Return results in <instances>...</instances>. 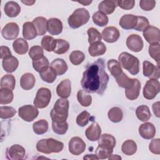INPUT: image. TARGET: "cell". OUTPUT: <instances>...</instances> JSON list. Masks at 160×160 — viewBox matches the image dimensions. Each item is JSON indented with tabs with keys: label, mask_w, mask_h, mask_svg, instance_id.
<instances>
[{
	"label": "cell",
	"mask_w": 160,
	"mask_h": 160,
	"mask_svg": "<svg viewBox=\"0 0 160 160\" xmlns=\"http://www.w3.org/2000/svg\"><path fill=\"white\" fill-rule=\"evenodd\" d=\"M109 76L105 71L104 59L99 58L88 64L83 72L81 85L88 93L102 95L107 88Z\"/></svg>",
	"instance_id": "6da1fadb"
},
{
	"label": "cell",
	"mask_w": 160,
	"mask_h": 160,
	"mask_svg": "<svg viewBox=\"0 0 160 160\" xmlns=\"http://www.w3.org/2000/svg\"><path fill=\"white\" fill-rule=\"evenodd\" d=\"M69 102L66 98L58 99L50 112L51 118L52 122H64L69 114Z\"/></svg>",
	"instance_id": "7a4b0ae2"
},
{
	"label": "cell",
	"mask_w": 160,
	"mask_h": 160,
	"mask_svg": "<svg viewBox=\"0 0 160 160\" xmlns=\"http://www.w3.org/2000/svg\"><path fill=\"white\" fill-rule=\"evenodd\" d=\"M63 148V142L53 138L42 139L36 144V149L38 151L46 154L52 152H59Z\"/></svg>",
	"instance_id": "3957f363"
},
{
	"label": "cell",
	"mask_w": 160,
	"mask_h": 160,
	"mask_svg": "<svg viewBox=\"0 0 160 160\" xmlns=\"http://www.w3.org/2000/svg\"><path fill=\"white\" fill-rule=\"evenodd\" d=\"M121 66L131 74L136 75L139 72V61L138 58L127 52H121L118 57Z\"/></svg>",
	"instance_id": "277c9868"
},
{
	"label": "cell",
	"mask_w": 160,
	"mask_h": 160,
	"mask_svg": "<svg viewBox=\"0 0 160 160\" xmlns=\"http://www.w3.org/2000/svg\"><path fill=\"white\" fill-rule=\"evenodd\" d=\"M90 18V15L85 8L76 9L68 18L69 26L72 29L78 28L86 24Z\"/></svg>",
	"instance_id": "5b68a950"
},
{
	"label": "cell",
	"mask_w": 160,
	"mask_h": 160,
	"mask_svg": "<svg viewBox=\"0 0 160 160\" xmlns=\"http://www.w3.org/2000/svg\"><path fill=\"white\" fill-rule=\"evenodd\" d=\"M51 99V92L46 88H39L34 100V105L37 108L42 109L47 107Z\"/></svg>",
	"instance_id": "8992f818"
},
{
	"label": "cell",
	"mask_w": 160,
	"mask_h": 160,
	"mask_svg": "<svg viewBox=\"0 0 160 160\" xmlns=\"http://www.w3.org/2000/svg\"><path fill=\"white\" fill-rule=\"evenodd\" d=\"M160 91V83L158 79H150L147 81L142 90L144 97L151 100L154 99Z\"/></svg>",
	"instance_id": "52a82bcc"
},
{
	"label": "cell",
	"mask_w": 160,
	"mask_h": 160,
	"mask_svg": "<svg viewBox=\"0 0 160 160\" xmlns=\"http://www.w3.org/2000/svg\"><path fill=\"white\" fill-rule=\"evenodd\" d=\"M19 116L24 121L31 122L34 120L39 114L37 108L32 105H24L18 109Z\"/></svg>",
	"instance_id": "ba28073f"
},
{
	"label": "cell",
	"mask_w": 160,
	"mask_h": 160,
	"mask_svg": "<svg viewBox=\"0 0 160 160\" xmlns=\"http://www.w3.org/2000/svg\"><path fill=\"white\" fill-rule=\"evenodd\" d=\"M69 151L75 156L82 154L86 149V143L79 137L75 136L72 138L69 141Z\"/></svg>",
	"instance_id": "9c48e42d"
},
{
	"label": "cell",
	"mask_w": 160,
	"mask_h": 160,
	"mask_svg": "<svg viewBox=\"0 0 160 160\" xmlns=\"http://www.w3.org/2000/svg\"><path fill=\"white\" fill-rule=\"evenodd\" d=\"M19 32V28L16 22H9L6 24L2 29L1 34L2 36L6 40H14L15 39Z\"/></svg>",
	"instance_id": "30bf717a"
},
{
	"label": "cell",
	"mask_w": 160,
	"mask_h": 160,
	"mask_svg": "<svg viewBox=\"0 0 160 160\" xmlns=\"http://www.w3.org/2000/svg\"><path fill=\"white\" fill-rule=\"evenodd\" d=\"M143 36L146 41L150 44L159 43L160 31L157 27L149 26L143 31Z\"/></svg>",
	"instance_id": "8fae6325"
},
{
	"label": "cell",
	"mask_w": 160,
	"mask_h": 160,
	"mask_svg": "<svg viewBox=\"0 0 160 160\" xmlns=\"http://www.w3.org/2000/svg\"><path fill=\"white\" fill-rule=\"evenodd\" d=\"M143 75L150 79H158L160 77L159 66H154L152 62L144 61L142 62Z\"/></svg>",
	"instance_id": "7c38bea8"
},
{
	"label": "cell",
	"mask_w": 160,
	"mask_h": 160,
	"mask_svg": "<svg viewBox=\"0 0 160 160\" xmlns=\"http://www.w3.org/2000/svg\"><path fill=\"white\" fill-rule=\"evenodd\" d=\"M6 158L11 160L22 159L26 154L25 149L19 144H14L7 148Z\"/></svg>",
	"instance_id": "4fadbf2b"
},
{
	"label": "cell",
	"mask_w": 160,
	"mask_h": 160,
	"mask_svg": "<svg viewBox=\"0 0 160 160\" xmlns=\"http://www.w3.org/2000/svg\"><path fill=\"white\" fill-rule=\"evenodd\" d=\"M126 46L131 51L138 52L143 48V41L141 37L138 34H131L126 39Z\"/></svg>",
	"instance_id": "5bb4252c"
},
{
	"label": "cell",
	"mask_w": 160,
	"mask_h": 160,
	"mask_svg": "<svg viewBox=\"0 0 160 160\" xmlns=\"http://www.w3.org/2000/svg\"><path fill=\"white\" fill-rule=\"evenodd\" d=\"M102 39L108 43H112L118 40L120 33L118 28L114 26H108L105 28L102 32Z\"/></svg>",
	"instance_id": "9a60e30c"
},
{
	"label": "cell",
	"mask_w": 160,
	"mask_h": 160,
	"mask_svg": "<svg viewBox=\"0 0 160 160\" xmlns=\"http://www.w3.org/2000/svg\"><path fill=\"white\" fill-rule=\"evenodd\" d=\"M141 90V82L138 79H133L132 83L125 89V95L129 100L136 99L139 95Z\"/></svg>",
	"instance_id": "2e32d148"
},
{
	"label": "cell",
	"mask_w": 160,
	"mask_h": 160,
	"mask_svg": "<svg viewBox=\"0 0 160 160\" xmlns=\"http://www.w3.org/2000/svg\"><path fill=\"white\" fill-rule=\"evenodd\" d=\"M139 133L142 138L150 139L154 138L156 134V128L151 122H144L139 127Z\"/></svg>",
	"instance_id": "e0dca14e"
},
{
	"label": "cell",
	"mask_w": 160,
	"mask_h": 160,
	"mask_svg": "<svg viewBox=\"0 0 160 160\" xmlns=\"http://www.w3.org/2000/svg\"><path fill=\"white\" fill-rule=\"evenodd\" d=\"M56 93L62 98H68L71 93V82L68 79L60 82L56 88Z\"/></svg>",
	"instance_id": "ac0fdd59"
},
{
	"label": "cell",
	"mask_w": 160,
	"mask_h": 160,
	"mask_svg": "<svg viewBox=\"0 0 160 160\" xmlns=\"http://www.w3.org/2000/svg\"><path fill=\"white\" fill-rule=\"evenodd\" d=\"M101 134V129L99 125L96 122H92L85 131L86 138L91 141H96L98 140Z\"/></svg>",
	"instance_id": "d6986e66"
},
{
	"label": "cell",
	"mask_w": 160,
	"mask_h": 160,
	"mask_svg": "<svg viewBox=\"0 0 160 160\" xmlns=\"http://www.w3.org/2000/svg\"><path fill=\"white\" fill-rule=\"evenodd\" d=\"M137 22V16L133 14H125L123 15L119 20L120 26L124 29H134Z\"/></svg>",
	"instance_id": "ffe728a7"
},
{
	"label": "cell",
	"mask_w": 160,
	"mask_h": 160,
	"mask_svg": "<svg viewBox=\"0 0 160 160\" xmlns=\"http://www.w3.org/2000/svg\"><path fill=\"white\" fill-rule=\"evenodd\" d=\"M62 31V23L58 18H51L48 20V31L51 35H59Z\"/></svg>",
	"instance_id": "44dd1931"
},
{
	"label": "cell",
	"mask_w": 160,
	"mask_h": 160,
	"mask_svg": "<svg viewBox=\"0 0 160 160\" xmlns=\"http://www.w3.org/2000/svg\"><path fill=\"white\" fill-rule=\"evenodd\" d=\"M117 6V1L104 0L102 1L99 4L98 9L99 12H101L106 15L111 14L114 11Z\"/></svg>",
	"instance_id": "7402d4cb"
},
{
	"label": "cell",
	"mask_w": 160,
	"mask_h": 160,
	"mask_svg": "<svg viewBox=\"0 0 160 160\" xmlns=\"http://www.w3.org/2000/svg\"><path fill=\"white\" fill-rule=\"evenodd\" d=\"M4 11L6 15L8 17L14 18L21 12V7L15 1H8L4 5Z\"/></svg>",
	"instance_id": "603a6c76"
},
{
	"label": "cell",
	"mask_w": 160,
	"mask_h": 160,
	"mask_svg": "<svg viewBox=\"0 0 160 160\" xmlns=\"http://www.w3.org/2000/svg\"><path fill=\"white\" fill-rule=\"evenodd\" d=\"M32 22L36 29L38 36H43L48 31V20L45 18L37 17L32 20Z\"/></svg>",
	"instance_id": "cb8c5ba5"
},
{
	"label": "cell",
	"mask_w": 160,
	"mask_h": 160,
	"mask_svg": "<svg viewBox=\"0 0 160 160\" xmlns=\"http://www.w3.org/2000/svg\"><path fill=\"white\" fill-rule=\"evenodd\" d=\"M22 36L25 39L31 40L38 36L35 26L31 22H26L22 26Z\"/></svg>",
	"instance_id": "d4e9b609"
},
{
	"label": "cell",
	"mask_w": 160,
	"mask_h": 160,
	"mask_svg": "<svg viewBox=\"0 0 160 160\" xmlns=\"http://www.w3.org/2000/svg\"><path fill=\"white\" fill-rule=\"evenodd\" d=\"M36 79L34 76L30 72L24 74L20 79V86L24 90H30L34 86Z\"/></svg>",
	"instance_id": "484cf974"
},
{
	"label": "cell",
	"mask_w": 160,
	"mask_h": 160,
	"mask_svg": "<svg viewBox=\"0 0 160 160\" xmlns=\"http://www.w3.org/2000/svg\"><path fill=\"white\" fill-rule=\"evenodd\" d=\"M2 68L5 71L9 73L14 72L19 66V61L16 58L11 56L8 58L2 59Z\"/></svg>",
	"instance_id": "4316f807"
},
{
	"label": "cell",
	"mask_w": 160,
	"mask_h": 160,
	"mask_svg": "<svg viewBox=\"0 0 160 160\" xmlns=\"http://www.w3.org/2000/svg\"><path fill=\"white\" fill-rule=\"evenodd\" d=\"M116 141L115 138L109 134H101L99 138L98 139V144L105 148L109 149H114L116 146Z\"/></svg>",
	"instance_id": "83f0119b"
},
{
	"label": "cell",
	"mask_w": 160,
	"mask_h": 160,
	"mask_svg": "<svg viewBox=\"0 0 160 160\" xmlns=\"http://www.w3.org/2000/svg\"><path fill=\"white\" fill-rule=\"evenodd\" d=\"M50 66L57 73V75L61 76L64 74L68 70V65L66 62L61 58H57L53 60L50 64Z\"/></svg>",
	"instance_id": "f1b7e54d"
},
{
	"label": "cell",
	"mask_w": 160,
	"mask_h": 160,
	"mask_svg": "<svg viewBox=\"0 0 160 160\" xmlns=\"http://www.w3.org/2000/svg\"><path fill=\"white\" fill-rule=\"evenodd\" d=\"M106 51V46L101 41L91 44L88 48V52L92 57L103 55Z\"/></svg>",
	"instance_id": "f546056e"
},
{
	"label": "cell",
	"mask_w": 160,
	"mask_h": 160,
	"mask_svg": "<svg viewBox=\"0 0 160 160\" xmlns=\"http://www.w3.org/2000/svg\"><path fill=\"white\" fill-rule=\"evenodd\" d=\"M12 48L14 51L18 54H24L26 53L29 49L28 43L23 38H18L16 39L12 43Z\"/></svg>",
	"instance_id": "4dcf8cb0"
},
{
	"label": "cell",
	"mask_w": 160,
	"mask_h": 160,
	"mask_svg": "<svg viewBox=\"0 0 160 160\" xmlns=\"http://www.w3.org/2000/svg\"><path fill=\"white\" fill-rule=\"evenodd\" d=\"M39 76L42 80H43L44 81L48 83H52L56 79L57 73L52 68L49 66L41 72H40Z\"/></svg>",
	"instance_id": "1f68e13d"
},
{
	"label": "cell",
	"mask_w": 160,
	"mask_h": 160,
	"mask_svg": "<svg viewBox=\"0 0 160 160\" xmlns=\"http://www.w3.org/2000/svg\"><path fill=\"white\" fill-rule=\"evenodd\" d=\"M107 66L109 71L114 78H117L123 72L120 63L116 59H110L107 62Z\"/></svg>",
	"instance_id": "d6a6232c"
},
{
	"label": "cell",
	"mask_w": 160,
	"mask_h": 160,
	"mask_svg": "<svg viewBox=\"0 0 160 160\" xmlns=\"http://www.w3.org/2000/svg\"><path fill=\"white\" fill-rule=\"evenodd\" d=\"M136 114L137 118L142 122L148 121L151 116L150 110L146 105H141L138 106L136 109Z\"/></svg>",
	"instance_id": "836d02e7"
},
{
	"label": "cell",
	"mask_w": 160,
	"mask_h": 160,
	"mask_svg": "<svg viewBox=\"0 0 160 160\" xmlns=\"http://www.w3.org/2000/svg\"><path fill=\"white\" fill-rule=\"evenodd\" d=\"M69 49V43L62 39H55V44L53 52L58 54H62L66 52Z\"/></svg>",
	"instance_id": "e575fe53"
},
{
	"label": "cell",
	"mask_w": 160,
	"mask_h": 160,
	"mask_svg": "<svg viewBox=\"0 0 160 160\" xmlns=\"http://www.w3.org/2000/svg\"><path fill=\"white\" fill-rule=\"evenodd\" d=\"M121 150L125 155L132 156L137 151V144L133 140L128 139L122 143Z\"/></svg>",
	"instance_id": "d590c367"
},
{
	"label": "cell",
	"mask_w": 160,
	"mask_h": 160,
	"mask_svg": "<svg viewBox=\"0 0 160 160\" xmlns=\"http://www.w3.org/2000/svg\"><path fill=\"white\" fill-rule=\"evenodd\" d=\"M16 85V79L12 74H6L1 79V88H7L14 90Z\"/></svg>",
	"instance_id": "8d00e7d4"
},
{
	"label": "cell",
	"mask_w": 160,
	"mask_h": 160,
	"mask_svg": "<svg viewBox=\"0 0 160 160\" xmlns=\"http://www.w3.org/2000/svg\"><path fill=\"white\" fill-rule=\"evenodd\" d=\"M108 116L109 120L113 122H119L121 121L123 117V112L121 108L113 107L108 112Z\"/></svg>",
	"instance_id": "74e56055"
},
{
	"label": "cell",
	"mask_w": 160,
	"mask_h": 160,
	"mask_svg": "<svg viewBox=\"0 0 160 160\" xmlns=\"http://www.w3.org/2000/svg\"><path fill=\"white\" fill-rule=\"evenodd\" d=\"M48 122L45 119H40L32 124V129L36 134H43L48 130Z\"/></svg>",
	"instance_id": "f35d334b"
},
{
	"label": "cell",
	"mask_w": 160,
	"mask_h": 160,
	"mask_svg": "<svg viewBox=\"0 0 160 160\" xmlns=\"http://www.w3.org/2000/svg\"><path fill=\"white\" fill-rule=\"evenodd\" d=\"M14 98L12 91L7 88H1L0 89V104H8L11 103Z\"/></svg>",
	"instance_id": "ab89813d"
},
{
	"label": "cell",
	"mask_w": 160,
	"mask_h": 160,
	"mask_svg": "<svg viewBox=\"0 0 160 160\" xmlns=\"http://www.w3.org/2000/svg\"><path fill=\"white\" fill-rule=\"evenodd\" d=\"M77 99L79 103L84 107L89 106L92 103V97L84 90H79L77 93Z\"/></svg>",
	"instance_id": "60d3db41"
},
{
	"label": "cell",
	"mask_w": 160,
	"mask_h": 160,
	"mask_svg": "<svg viewBox=\"0 0 160 160\" xmlns=\"http://www.w3.org/2000/svg\"><path fill=\"white\" fill-rule=\"evenodd\" d=\"M92 21L96 25L100 27H103L108 24L109 19L107 15L101 12L97 11L92 15Z\"/></svg>",
	"instance_id": "b9f144b4"
},
{
	"label": "cell",
	"mask_w": 160,
	"mask_h": 160,
	"mask_svg": "<svg viewBox=\"0 0 160 160\" xmlns=\"http://www.w3.org/2000/svg\"><path fill=\"white\" fill-rule=\"evenodd\" d=\"M49 66V62L47 58L42 56L36 60L32 61V67L36 71L40 72Z\"/></svg>",
	"instance_id": "7bdbcfd3"
},
{
	"label": "cell",
	"mask_w": 160,
	"mask_h": 160,
	"mask_svg": "<svg viewBox=\"0 0 160 160\" xmlns=\"http://www.w3.org/2000/svg\"><path fill=\"white\" fill-rule=\"evenodd\" d=\"M88 35V42L90 44L101 41L102 39L101 34L94 28H90L87 31Z\"/></svg>",
	"instance_id": "ee69618b"
},
{
	"label": "cell",
	"mask_w": 160,
	"mask_h": 160,
	"mask_svg": "<svg viewBox=\"0 0 160 160\" xmlns=\"http://www.w3.org/2000/svg\"><path fill=\"white\" fill-rule=\"evenodd\" d=\"M149 54L150 56L156 61L157 66H159L160 61V45L159 43L150 44L149 46Z\"/></svg>",
	"instance_id": "f6af8a7d"
},
{
	"label": "cell",
	"mask_w": 160,
	"mask_h": 160,
	"mask_svg": "<svg viewBox=\"0 0 160 160\" xmlns=\"http://www.w3.org/2000/svg\"><path fill=\"white\" fill-rule=\"evenodd\" d=\"M69 58L72 64L78 66L84 61L85 59V55L81 51H73L70 54Z\"/></svg>",
	"instance_id": "bcb514c9"
},
{
	"label": "cell",
	"mask_w": 160,
	"mask_h": 160,
	"mask_svg": "<svg viewBox=\"0 0 160 160\" xmlns=\"http://www.w3.org/2000/svg\"><path fill=\"white\" fill-rule=\"evenodd\" d=\"M94 117H91V114L86 111L81 112L76 118V123L79 126L83 127L88 124L89 121H93Z\"/></svg>",
	"instance_id": "7dc6e473"
},
{
	"label": "cell",
	"mask_w": 160,
	"mask_h": 160,
	"mask_svg": "<svg viewBox=\"0 0 160 160\" xmlns=\"http://www.w3.org/2000/svg\"><path fill=\"white\" fill-rule=\"evenodd\" d=\"M41 44L43 49H45L46 51H52L54 48L55 39L52 36H44L41 39Z\"/></svg>",
	"instance_id": "c3c4849f"
},
{
	"label": "cell",
	"mask_w": 160,
	"mask_h": 160,
	"mask_svg": "<svg viewBox=\"0 0 160 160\" xmlns=\"http://www.w3.org/2000/svg\"><path fill=\"white\" fill-rule=\"evenodd\" d=\"M116 81L119 87L122 88H127L131 85L133 79L129 78L125 73L122 72L121 75L115 78Z\"/></svg>",
	"instance_id": "681fc988"
},
{
	"label": "cell",
	"mask_w": 160,
	"mask_h": 160,
	"mask_svg": "<svg viewBox=\"0 0 160 160\" xmlns=\"http://www.w3.org/2000/svg\"><path fill=\"white\" fill-rule=\"evenodd\" d=\"M16 113V110L12 106H1L0 118L1 119H9L12 118Z\"/></svg>",
	"instance_id": "f907efd6"
},
{
	"label": "cell",
	"mask_w": 160,
	"mask_h": 160,
	"mask_svg": "<svg viewBox=\"0 0 160 160\" xmlns=\"http://www.w3.org/2000/svg\"><path fill=\"white\" fill-rule=\"evenodd\" d=\"M113 149L105 148L101 145H98L96 150V155L99 159H104L109 158V156L112 153Z\"/></svg>",
	"instance_id": "816d5d0a"
},
{
	"label": "cell",
	"mask_w": 160,
	"mask_h": 160,
	"mask_svg": "<svg viewBox=\"0 0 160 160\" xmlns=\"http://www.w3.org/2000/svg\"><path fill=\"white\" fill-rule=\"evenodd\" d=\"M69 128L68 123L67 122H55L52 121V128L53 131L58 134H64Z\"/></svg>",
	"instance_id": "f5cc1de1"
},
{
	"label": "cell",
	"mask_w": 160,
	"mask_h": 160,
	"mask_svg": "<svg viewBox=\"0 0 160 160\" xmlns=\"http://www.w3.org/2000/svg\"><path fill=\"white\" fill-rule=\"evenodd\" d=\"M29 56L32 61L39 59L44 56L43 49L39 46H34L30 48L29 51Z\"/></svg>",
	"instance_id": "db71d44e"
},
{
	"label": "cell",
	"mask_w": 160,
	"mask_h": 160,
	"mask_svg": "<svg viewBox=\"0 0 160 160\" xmlns=\"http://www.w3.org/2000/svg\"><path fill=\"white\" fill-rule=\"evenodd\" d=\"M149 26V22L146 18L141 16H137V22L134 29L138 31H144Z\"/></svg>",
	"instance_id": "11a10c76"
},
{
	"label": "cell",
	"mask_w": 160,
	"mask_h": 160,
	"mask_svg": "<svg viewBox=\"0 0 160 160\" xmlns=\"http://www.w3.org/2000/svg\"><path fill=\"white\" fill-rule=\"evenodd\" d=\"M149 149L152 153L160 154V139L159 138L152 139L149 143Z\"/></svg>",
	"instance_id": "9f6ffc18"
},
{
	"label": "cell",
	"mask_w": 160,
	"mask_h": 160,
	"mask_svg": "<svg viewBox=\"0 0 160 160\" xmlns=\"http://www.w3.org/2000/svg\"><path fill=\"white\" fill-rule=\"evenodd\" d=\"M156 6V1L151 0V1H144L141 0L139 2V6L140 8L146 11H151Z\"/></svg>",
	"instance_id": "6f0895ef"
},
{
	"label": "cell",
	"mask_w": 160,
	"mask_h": 160,
	"mask_svg": "<svg viewBox=\"0 0 160 160\" xmlns=\"http://www.w3.org/2000/svg\"><path fill=\"white\" fill-rule=\"evenodd\" d=\"M118 6L124 10H129L134 8L135 5V1L134 0L128 1H117Z\"/></svg>",
	"instance_id": "680465c9"
},
{
	"label": "cell",
	"mask_w": 160,
	"mask_h": 160,
	"mask_svg": "<svg viewBox=\"0 0 160 160\" xmlns=\"http://www.w3.org/2000/svg\"><path fill=\"white\" fill-rule=\"evenodd\" d=\"M1 50V59H4L12 56L11 52L9 48L6 46H1L0 47Z\"/></svg>",
	"instance_id": "91938a15"
},
{
	"label": "cell",
	"mask_w": 160,
	"mask_h": 160,
	"mask_svg": "<svg viewBox=\"0 0 160 160\" xmlns=\"http://www.w3.org/2000/svg\"><path fill=\"white\" fill-rule=\"evenodd\" d=\"M152 109L154 114L156 116V117L159 118L160 112H159V101H157L154 102L152 106Z\"/></svg>",
	"instance_id": "94428289"
},
{
	"label": "cell",
	"mask_w": 160,
	"mask_h": 160,
	"mask_svg": "<svg viewBox=\"0 0 160 160\" xmlns=\"http://www.w3.org/2000/svg\"><path fill=\"white\" fill-rule=\"evenodd\" d=\"M83 159H99L96 154H86L83 157Z\"/></svg>",
	"instance_id": "6125c7cd"
},
{
	"label": "cell",
	"mask_w": 160,
	"mask_h": 160,
	"mask_svg": "<svg viewBox=\"0 0 160 160\" xmlns=\"http://www.w3.org/2000/svg\"><path fill=\"white\" fill-rule=\"evenodd\" d=\"M109 159H121L122 158L121 156H119V155L118 154H111L109 158H108Z\"/></svg>",
	"instance_id": "be15d7a7"
},
{
	"label": "cell",
	"mask_w": 160,
	"mask_h": 160,
	"mask_svg": "<svg viewBox=\"0 0 160 160\" xmlns=\"http://www.w3.org/2000/svg\"><path fill=\"white\" fill-rule=\"evenodd\" d=\"M21 2L27 6H32L34 3H35V1H21Z\"/></svg>",
	"instance_id": "e7e4bbea"
},
{
	"label": "cell",
	"mask_w": 160,
	"mask_h": 160,
	"mask_svg": "<svg viewBox=\"0 0 160 160\" xmlns=\"http://www.w3.org/2000/svg\"><path fill=\"white\" fill-rule=\"evenodd\" d=\"M78 2L82 4L83 6H88L89 4L92 2V1H78Z\"/></svg>",
	"instance_id": "03108f58"
}]
</instances>
